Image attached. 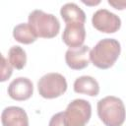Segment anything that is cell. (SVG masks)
Returning <instances> with one entry per match:
<instances>
[{
	"instance_id": "6da1fadb",
	"label": "cell",
	"mask_w": 126,
	"mask_h": 126,
	"mask_svg": "<svg viewBox=\"0 0 126 126\" xmlns=\"http://www.w3.org/2000/svg\"><path fill=\"white\" fill-rule=\"evenodd\" d=\"M121 52V45L117 39L103 38L90 51V60L99 69L112 67Z\"/></svg>"
},
{
	"instance_id": "7a4b0ae2",
	"label": "cell",
	"mask_w": 126,
	"mask_h": 126,
	"mask_svg": "<svg viewBox=\"0 0 126 126\" xmlns=\"http://www.w3.org/2000/svg\"><path fill=\"white\" fill-rule=\"evenodd\" d=\"M97 115L105 126H121L126 118L125 105L119 97L107 95L97 101Z\"/></svg>"
},
{
	"instance_id": "3957f363",
	"label": "cell",
	"mask_w": 126,
	"mask_h": 126,
	"mask_svg": "<svg viewBox=\"0 0 126 126\" xmlns=\"http://www.w3.org/2000/svg\"><path fill=\"white\" fill-rule=\"evenodd\" d=\"M29 25L38 37L52 38L56 36L60 31V23L58 19L42 10H34L29 15Z\"/></svg>"
},
{
	"instance_id": "277c9868",
	"label": "cell",
	"mask_w": 126,
	"mask_h": 126,
	"mask_svg": "<svg viewBox=\"0 0 126 126\" xmlns=\"http://www.w3.org/2000/svg\"><path fill=\"white\" fill-rule=\"evenodd\" d=\"M63 112L66 126H86L92 116V106L88 100L77 98L72 100Z\"/></svg>"
},
{
	"instance_id": "5b68a950",
	"label": "cell",
	"mask_w": 126,
	"mask_h": 126,
	"mask_svg": "<svg viewBox=\"0 0 126 126\" xmlns=\"http://www.w3.org/2000/svg\"><path fill=\"white\" fill-rule=\"evenodd\" d=\"M39 94L44 98H55L67 91V81L59 73H47L37 82Z\"/></svg>"
},
{
	"instance_id": "8992f818",
	"label": "cell",
	"mask_w": 126,
	"mask_h": 126,
	"mask_svg": "<svg viewBox=\"0 0 126 126\" xmlns=\"http://www.w3.org/2000/svg\"><path fill=\"white\" fill-rule=\"evenodd\" d=\"M92 24L94 29L101 32L113 33L120 29L121 20L116 14L106 9H98L93 15Z\"/></svg>"
},
{
	"instance_id": "52a82bcc",
	"label": "cell",
	"mask_w": 126,
	"mask_h": 126,
	"mask_svg": "<svg viewBox=\"0 0 126 126\" xmlns=\"http://www.w3.org/2000/svg\"><path fill=\"white\" fill-rule=\"evenodd\" d=\"M90 47L82 45L70 47L65 53V61L68 67L73 70H82L90 64Z\"/></svg>"
},
{
	"instance_id": "ba28073f",
	"label": "cell",
	"mask_w": 126,
	"mask_h": 126,
	"mask_svg": "<svg viewBox=\"0 0 126 126\" xmlns=\"http://www.w3.org/2000/svg\"><path fill=\"white\" fill-rule=\"evenodd\" d=\"M33 93V85L29 78L18 77L14 79L8 87V94L15 100L29 99Z\"/></svg>"
},
{
	"instance_id": "9c48e42d",
	"label": "cell",
	"mask_w": 126,
	"mask_h": 126,
	"mask_svg": "<svg viewBox=\"0 0 126 126\" xmlns=\"http://www.w3.org/2000/svg\"><path fill=\"white\" fill-rule=\"evenodd\" d=\"M86 38V30L84 24H66L63 31L62 39L69 47L82 46Z\"/></svg>"
},
{
	"instance_id": "30bf717a",
	"label": "cell",
	"mask_w": 126,
	"mask_h": 126,
	"mask_svg": "<svg viewBox=\"0 0 126 126\" xmlns=\"http://www.w3.org/2000/svg\"><path fill=\"white\" fill-rule=\"evenodd\" d=\"M3 126H29L27 112L19 106H8L1 113Z\"/></svg>"
},
{
	"instance_id": "8fae6325",
	"label": "cell",
	"mask_w": 126,
	"mask_h": 126,
	"mask_svg": "<svg viewBox=\"0 0 126 126\" xmlns=\"http://www.w3.org/2000/svg\"><path fill=\"white\" fill-rule=\"evenodd\" d=\"M60 15L66 24H85L86 14L76 3H66L60 9Z\"/></svg>"
},
{
	"instance_id": "7c38bea8",
	"label": "cell",
	"mask_w": 126,
	"mask_h": 126,
	"mask_svg": "<svg viewBox=\"0 0 126 126\" xmlns=\"http://www.w3.org/2000/svg\"><path fill=\"white\" fill-rule=\"evenodd\" d=\"M74 91L77 94L96 96L99 93V85L97 81L91 76H81L74 82Z\"/></svg>"
},
{
	"instance_id": "4fadbf2b",
	"label": "cell",
	"mask_w": 126,
	"mask_h": 126,
	"mask_svg": "<svg viewBox=\"0 0 126 126\" xmlns=\"http://www.w3.org/2000/svg\"><path fill=\"white\" fill-rule=\"evenodd\" d=\"M13 36L17 41L24 44H31L34 42L38 37L29 23H22L14 27Z\"/></svg>"
},
{
	"instance_id": "5bb4252c",
	"label": "cell",
	"mask_w": 126,
	"mask_h": 126,
	"mask_svg": "<svg viewBox=\"0 0 126 126\" xmlns=\"http://www.w3.org/2000/svg\"><path fill=\"white\" fill-rule=\"evenodd\" d=\"M8 59L12 67L21 70L26 66L27 63L26 51L19 45H13L8 51Z\"/></svg>"
},
{
	"instance_id": "9a60e30c",
	"label": "cell",
	"mask_w": 126,
	"mask_h": 126,
	"mask_svg": "<svg viewBox=\"0 0 126 126\" xmlns=\"http://www.w3.org/2000/svg\"><path fill=\"white\" fill-rule=\"evenodd\" d=\"M1 57H2V75H1V82H5L12 75L13 69H12V65L10 64V62L3 55Z\"/></svg>"
},
{
	"instance_id": "2e32d148",
	"label": "cell",
	"mask_w": 126,
	"mask_h": 126,
	"mask_svg": "<svg viewBox=\"0 0 126 126\" xmlns=\"http://www.w3.org/2000/svg\"><path fill=\"white\" fill-rule=\"evenodd\" d=\"M48 126H66L64 123V112L62 111L54 114L51 117Z\"/></svg>"
},
{
	"instance_id": "e0dca14e",
	"label": "cell",
	"mask_w": 126,
	"mask_h": 126,
	"mask_svg": "<svg viewBox=\"0 0 126 126\" xmlns=\"http://www.w3.org/2000/svg\"><path fill=\"white\" fill-rule=\"evenodd\" d=\"M109 5L114 7L117 10H123L126 9V1L125 0H108L107 1Z\"/></svg>"
},
{
	"instance_id": "ac0fdd59",
	"label": "cell",
	"mask_w": 126,
	"mask_h": 126,
	"mask_svg": "<svg viewBox=\"0 0 126 126\" xmlns=\"http://www.w3.org/2000/svg\"><path fill=\"white\" fill-rule=\"evenodd\" d=\"M84 4H87V5H96V4H98L100 1H96V2H88V1H85V0H83L82 1Z\"/></svg>"
}]
</instances>
